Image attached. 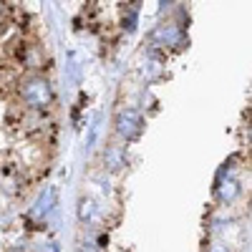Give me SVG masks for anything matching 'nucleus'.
<instances>
[{
	"label": "nucleus",
	"instance_id": "obj_1",
	"mask_svg": "<svg viewBox=\"0 0 252 252\" xmlns=\"http://www.w3.org/2000/svg\"><path fill=\"white\" fill-rule=\"evenodd\" d=\"M15 91H18V98L23 101V106L28 111H48L56 101L53 86L48 83V78L40 76V73H28L23 78H18Z\"/></svg>",
	"mask_w": 252,
	"mask_h": 252
},
{
	"label": "nucleus",
	"instance_id": "obj_2",
	"mask_svg": "<svg viewBox=\"0 0 252 252\" xmlns=\"http://www.w3.org/2000/svg\"><path fill=\"white\" fill-rule=\"evenodd\" d=\"M141 126H144V119L136 109H126L116 116V134L126 141H131L141 134Z\"/></svg>",
	"mask_w": 252,
	"mask_h": 252
},
{
	"label": "nucleus",
	"instance_id": "obj_3",
	"mask_svg": "<svg viewBox=\"0 0 252 252\" xmlns=\"http://www.w3.org/2000/svg\"><path fill=\"white\" fill-rule=\"evenodd\" d=\"M237 192H240V187H237V179H222L220 182V187H217V197L222 199V202H232L235 197H237Z\"/></svg>",
	"mask_w": 252,
	"mask_h": 252
},
{
	"label": "nucleus",
	"instance_id": "obj_4",
	"mask_svg": "<svg viewBox=\"0 0 252 252\" xmlns=\"http://www.w3.org/2000/svg\"><path fill=\"white\" fill-rule=\"evenodd\" d=\"M56 199H58V192H56V189L51 187L48 192H43V194H40V199H38V204H35V215H43V212H48V209H53Z\"/></svg>",
	"mask_w": 252,
	"mask_h": 252
},
{
	"label": "nucleus",
	"instance_id": "obj_5",
	"mask_svg": "<svg viewBox=\"0 0 252 252\" xmlns=\"http://www.w3.org/2000/svg\"><path fill=\"white\" fill-rule=\"evenodd\" d=\"M78 215H81L83 222H94V220H96V204H94L91 199H83V202H81V209H78Z\"/></svg>",
	"mask_w": 252,
	"mask_h": 252
},
{
	"label": "nucleus",
	"instance_id": "obj_6",
	"mask_svg": "<svg viewBox=\"0 0 252 252\" xmlns=\"http://www.w3.org/2000/svg\"><path fill=\"white\" fill-rule=\"evenodd\" d=\"M106 159H109V164H111V169H121V166H124V154H121L119 149H109V152H106Z\"/></svg>",
	"mask_w": 252,
	"mask_h": 252
}]
</instances>
